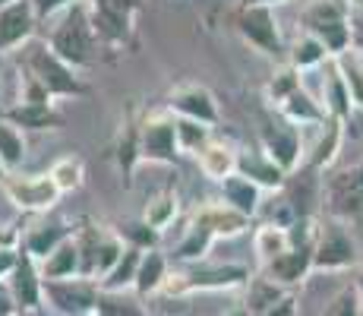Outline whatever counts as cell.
<instances>
[{"instance_id": "cell-4", "label": "cell", "mask_w": 363, "mask_h": 316, "mask_svg": "<svg viewBox=\"0 0 363 316\" xmlns=\"http://www.w3.org/2000/svg\"><path fill=\"white\" fill-rule=\"evenodd\" d=\"M92 29L108 51H121L133 41V23L139 13V0H86Z\"/></svg>"}, {"instance_id": "cell-21", "label": "cell", "mask_w": 363, "mask_h": 316, "mask_svg": "<svg viewBox=\"0 0 363 316\" xmlns=\"http://www.w3.org/2000/svg\"><path fill=\"white\" fill-rule=\"evenodd\" d=\"M237 174L253 180L259 190H278L284 184V171L265 152H240L237 156Z\"/></svg>"}, {"instance_id": "cell-25", "label": "cell", "mask_w": 363, "mask_h": 316, "mask_svg": "<svg viewBox=\"0 0 363 316\" xmlns=\"http://www.w3.org/2000/svg\"><path fill=\"white\" fill-rule=\"evenodd\" d=\"M259 196H262V190L253 180L243 178V174H231L221 184V202H228V206L237 209L240 215H247V219H253L259 212Z\"/></svg>"}, {"instance_id": "cell-40", "label": "cell", "mask_w": 363, "mask_h": 316, "mask_svg": "<svg viewBox=\"0 0 363 316\" xmlns=\"http://www.w3.org/2000/svg\"><path fill=\"white\" fill-rule=\"evenodd\" d=\"M325 316H360V298L354 288H345V291L338 294V298L329 304V310Z\"/></svg>"}, {"instance_id": "cell-49", "label": "cell", "mask_w": 363, "mask_h": 316, "mask_svg": "<svg viewBox=\"0 0 363 316\" xmlns=\"http://www.w3.org/2000/svg\"><path fill=\"white\" fill-rule=\"evenodd\" d=\"M351 38H354V45H357L360 51H363V23L354 26V35H351Z\"/></svg>"}, {"instance_id": "cell-2", "label": "cell", "mask_w": 363, "mask_h": 316, "mask_svg": "<svg viewBox=\"0 0 363 316\" xmlns=\"http://www.w3.org/2000/svg\"><path fill=\"white\" fill-rule=\"evenodd\" d=\"M48 45H51L54 54H57L64 63H69L73 70L95 67V63L101 60V51H108L92 29L86 0H79V4H73L67 13H60L57 19H51Z\"/></svg>"}, {"instance_id": "cell-3", "label": "cell", "mask_w": 363, "mask_h": 316, "mask_svg": "<svg viewBox=\"0 0 363 316\" xmlns=\"http://www.w3.org/2000/svg\"><path fill=\"white\" fill-rule=\"evenodd\" d=\"M253 272L247 266L237 263H221V266H208V263H196L186 266L180 272H171L164 291L180 298V294H196V291H234V288H247Z\"/></svg>"}, {"instance_id": "cell-8", "label": "cell", "mask_w": 363, "mask_h": 316, "mask_svg": "<svg viewBox=\"0 0 363 316\" xmlns=\"http://www.w3.org/2000/svg\"><path fill=\"white\" fill-rule=\"evenodd\" d=\"M101 288L92 278H64L45 282V304H51L60 316H99Z\"/></svg>"}, {"instance_id": "cell-45", "label": "cell", "mask_w": 363, "mask_h": 316, "mask_svg": "<svg viewBox=\"0 0 363 316\" xmlns=\"http://www.w3.org/2000/svg\"><path fill=\"white\" fill-rule=\"evenodd\" d=\"M19 307H16V298H13V288L6 278H0V316H16Z\"/></svg>"}, {"instance_id": "cell-6", "label": "cell", "mask_w": 363, "mask_h": 316, "mask_svg": "<svg viewBox=\"0 0 363 316\" xmlns=\"http://www.w3.org/2000/svg\"><path fill=\"white\" fill-rule=\"evenodd\" d=\"M4 193L23 215H48L64 196L51 174H10L4 180Z\"/></svg>"}, {"instance_id": "cell-50", "label": "cell", "mask_w": 363, "mask_h": 316, "mask_svg": "<svg viewBox=\"0 0 363 316\" xmlns=\"http://www.w3.org/2000/svg\"><path fill=\"white\" fill-rule=\"evenodd\" d=\"M250 6H272V4H281V0H247Z\"/></svg>"}, {"instance_id": "cell-51", "label": "cell", "mask_w": 363, "mask_h": 316, "mask_svg": "<svg viewBox=\"0 0 363 316\" xmlns=\"http://www.w3.org/2000/svg\"><path fill=\"white\" fill-rule=\"evenodd\" d=\"M6 178H10V171H6L4 161H0V187H4V180H6Z\"/></svg>"}, {"instance_id": "cell-36", "label": "cell", "mask_w": 363, "mask_h": 316, "mask_svg": "<svg viewBox=\"0 0 363 316\" xmlns=\"http://www.w3.org/2000/svg\"><path fill=\"white\" fill-rule=\"evenodd\" d=\"M325 45L319 38H313V35H303V38L294 45V51H291V63H294V70H303V67H316V63L325 60Z\"/></svg>"}, {"instance_id": "cell-39", "label": "cell", "mask_w": 363, "mask_h": 316, "mask_svg": "<svg viewBox=\"0 0 363 316\" xmlns=\"http://www.w3.org/2000/svg\"><path fill=\"white\" fill-rule=\"evenodd\" d=\"M297 89H300V82H297V70H284V73H278L275 80L269 82V102L281 108V104L288 102V98L294 95Z\"/></svg>"}, {"instance_id": "cell-15", "label": "cell", "mask_w": 363, "mask_h": 316, "mask_svg": "<svg viewBox=\"0 0 363 316\" xmlns=\"http://www.w3.org/2000/svg\"><path fill=\"white\" fill-rule=\"evenodd\" d=\"M73 234H76V224H69L64 219H41V222H35L32 228H26L23 250L38 259V263H45V259L51 256L60 244H67Z\"/></svg>"}, {"instance_id": "cell-35", "label": "cell", "mask_w": 363, "mask_h": 316, "mask_svg": "<svg viewBox=\"0 0 363 316\" xmlns=\"http://www.w3.org/2000/svg\"><path fill=\"white\" fill-rule=\"evenodd\" d=\"M325 102H329V111L335 121H345L347 114H351V89H347L345 76H341V70H335L329 76V86H325Z\"/></svg>"}, {"instance_id": "cell-18", "label": "cell", "mask_w": 363, "mask_h": 316, "mask_svg": "<svg viewBox=\"0 0 363 316\" xmlns=\"http://www.w3.org/2000/svg\"><path fill=\"white\" fill-rule=\"evenodd\" d=\"M190 224H199V228L212 231L215 237H237V234H243V231L250 228V219L247 215H240L237 209H231L228 202L215 200V202L199 206L196 212H193Z\"/></svg>"}, {"instance_id": "cell-38", "label": "cell", "mask_w": 363, "mask_h": 316, "mask_svg": "<svg viewBox=\"0 0 363 316\" xmlns=\"http://www.w3.org/2000/svg\"><path fill=\"white\" fill-rule=\"evenodd\" d=\"M99 316H145L139 304H133L127 294H101Z\"/></svg>"}, {"instance_id": "cell-12", "label": "cell", "mask_w": 363, "mask_h": 316, "mask_svg": "<svg viewBox=\"0 0 363 316\" xmlns=\"http://www.w3.org/2000/svg\"><path fill=\"white\" fill-rule=\"evenodd\" d=\"M10 288H13V298H16L19 313H32L45 304V278H41V266L38 259L29 256L26 250H19V263L16 269L10 272Z\"/></svg>"}, {"instance_id": "cell-31", "label": "cell", "mask_w": 363, "mask_h": 316, "mask_svg": "<svg viewBox=\"0 0 363 316\" xmlns=\"http://www.w3.org/2000/svg\"><path fill=\"white\" fill-rule=\"evenodd\" d=\"M114 152H117V165H121V171L130 178L133 168H136V161H143V158H139V121L127 117V121L121 124Z\"/></svg>"}, {"instance_id": "cell-26", "label": "cell", "mask_w": 363, "mask_h": 316, "mask_svg": "<svg viewBox=\"0 0 363 316\" xmlns=\"http://www.w3.org/2000/svg\"><path fill=\"white\" fill-rule=\"evenodd\" d=\"M143 253L145 250H136V247H127V253L121 256V263L108 272V276L99 282L101 294H127V291H136V276H139V263H143Z\"/></svg>"}, {"instance_id": "cell-23", "label": "cell", "mask_w": 363, "mask_h": 316, "mask_svg": "<svg viewBox=\"0 0 363 316\" xmlns=\"http://www.w3.org/2000/svg\"><path fill=\"white\" fill-rule=\"evenodd\" d=\"M38 266H41V278H45V282L82 278V256H79V247H76V237H69L67 244H60V247Z\"/></svg>"}, {"instance_id": "cell-52", "label": "cell", "mask_w": 363, "mask_h": 316, "mask_svg": "<svg viewBox=\"0 0 363 316\" xmlns=\"http://www.w3.org/2000/svg\"><path fill=\"white\" fill-rule=\"evenodd\" d=\"M10 4H16V0H0V10H4V6H10Z\"/></svg>"}, {"instance_id": "cell-17", "label": "cell", "mask_w": 363, "mask_h": 316, "mask_svg": "<svg viewBox=\"0 0 363 316\" xmlns=\"http://www.w3.org/2000/svg\"><path fill=\"white\" fill-rule=\"evenodd\" d=\"M329 209L341 219L363 215V165L347 168L329 184Z\"/></svg>"}, {"instance_id": "cell-34", "label": "cell", "mask_w": 363, "mask_h": 316, "mask_svg": "<svg viewBox=\"0 0 363 316\" xmlns=\"http://www.w3.org/2000/svg\"><path fill=\"white\" fill-rule=\"evenodd\" d=\"M281 114H284L288 124H323L325 121L323 108H319L306 92H300V89L281 104Z\"/></svg>"}, {"instance_id": "cell-24", "label": "cell", "mask_w": 363, "mask_h": 316, "mask_svg": "<svg viewBox=\"0 0 363 316\" xmlns=\"http://www.w3.org/2000/svg\"><path fill=\"white\" fill-rule=\"evenodd\" d=\"M167 278H171V263L162 250H145L143 263H139V276H136V294L149 298V294L164 291Z\"/></svg>"}, {"instance_id": "cell-20", "label": "cell", "mask_w": 363, "mask_h": 316, "mask_svg": "<svg viewBox=\"0 0 363 316\" xmlns=\"http://www.w3.org/2000/svg\"><path fill=\"white\" fill-rule=\"evenodd\" d=\"M237 156H240V152H237L231 143H225V139H212V143L196 156V165L208 180L225 184L231 174H237Z\"/></svg>"}, {"instance_id": "cell-41", "label": "cell", "mask_w": 363, "mask_h": 316, "mask_svg": "<svg viewBox=\"0 0 363 316\" xmlns=\"http://www.w3.org/2000/svg\"><path fill=\"white\" fill-rule=\"evenodd\" d=\"M338 136H341V130H338V124H329V136L319 143V149H316V156L310 158V165L313 168H323V165H329L332 156H335V149H338Z\"/></svg>"}, {"instance_id": "cell-33", "label": "cell", "mask_w": 363, "mask_h": 316, "mask_svg": "<svg viewBox=\"0 0 363 316\" xmlns=\"http://www.w3.org/2000/svg\"><path fill=\"white\" fill-rule=\"evenodd\" d=\"M212 126L196 124V121H184L177 117V146H180V156H193L196 158L208 143H212Z\"/></svg>"}, {"instance_id": "cell-37", "label": "cell", "mask_w": 363, "mask_h": 316, "mask_svg": "<svg viewBox=\"0 0 363 316\" xmlns=\"http://www.w3.org/2000/svg\"><path fill=\"white\" fill-rule=\"evenodd\" d=\"M121 237L127 241V247H136V250H158V231H152L149 224L143 219L127 224V228H121Z\"/></svg>"}, {"instance_id": "cell-32", "label": "cell", "mask_w": 363, "mask_h": 316, "mask_svg": "<svg viewBox=\"0 0 363 316\" xmlns=\"http://www.w3.org/2000/svg\"><path fill=\"white\" fill-rule=\"evenodd\" d=\"M284 294H281V285H275L269 276H253L247 285V300L243 304L250 307V313L259 316L262 310H269L272 304H278Z\"/></svg>"}, {"instance_id": "cell-10", "label": "cell", "mask_w": 363, "mask_h": 316, "mask_svg": "<svg viewBox=\"0 0 363 316\" xmlns=\"http://www.w3.org/2000/svg\"><path fill=\"white\" fill-rule=\"evenodd\" d=\"M237 32L243 35V41H250L256 51L269 54V58H278V54L284 51L281 32H278V23H275L272 6H250V4H243L240 16H237Z\"/></svg>"}, {"instance_id": "cell-7", "label": "cell", "mask_w": 363, "mask_h": 316, "mask_svg": "<svg viewBox=\"0 0 363 316\" xmlns=\"http://www.w3.org/2000/svg\"><path fill=\"white\" fill-rule=\"evenodd\" d=\"M303 26L313 38H319L325 45V51L341 54L351 41V26H347L345 6L338 0H316L303 10Z\"/></svg>"}, {"instance_id": "cell-9", "label": "cell", "mask_w": 363, "mask_h": 316, "mask_svg": "<svg viewBox=\"0 0 363 316\" xmlns=\"http://www.w3.org/2000/svg\"><path fill=\"white\" fill-rule=\"evenodd\" d=\"M167 111L174 117H184V121H196V124H206V126H215L221 121L218 114V102L215 95L208 92L206 86L199 82H180L167 92Z\"/></svg>"}, {"instance_id": "cell-29", "label": "cell", "mask_w": 363, "mask_h": 316, "mask_svg": "<svg viewBox=\"0 0 363 316\" xmlns=\"http://www.w3.org/2000/svg\"><path fill=\"white\" fill-rule=\"evenodd\" d=\"M26 149H29V146H26L23 130H19V126H13L4 114H0V161H4V168L10 174H16L19 168H23Z\"/></svg>"}, {"instance_id": "cell-11", "label": "cell", "mask_w": 363, "mask_h": 316, "mask_svg": "<svg viewBox=\"0 0 363 316\" xmlns=\"http://www.w3.org/2000/svg\"><path fill=\"white\" fill-rule=\"evenodd\" d=\"M38 29V13L32 0H16V4L0 10V54H16L35 38Z\"/></svg>"}, {"instance_id": "cell-53", "label": "cell", "mask_w": 363, "mask_h": 316, "mask_svg": "<svg viewBox=\"0 0 363 316\" xmlns=\"http://www.w3.org/2000/svg\"><path fill=\"white\" fill-rule=\"evenodd\" d=\"M360 294H363V282H360Z\"/></svg>"}, {"instance_id": "cell-46", "label": "cell", "mask_w": 363, "mask_h": 316, "mask_svg": "<svg viewBox=\"0 0 363 316\" xmlns=\"http://www.w3.org/2000/svg\"><path fill=\"white\" fill-rule=\"evenodd\" d=\"M259 316H297V300L291 298V294H284L278 304H272L269 310H262Z\"/></svg>"}, {"instance_id": "cell-54", "label": "cell", "mask_w": 363, "mask_h": 316, "mask_svg": "<svg viewBox=\"0 0 363 316\" xmlns=\"http://www.w3.org/2000/svg\"><path fill=\"white\" fill-rule=\"evenodd\" d=\"M16 316H23V313H16Z\"/></svg>"}, {"instance_id": "cell-44", "label": "cell", "mask_w": 363, "mask_h": 316, "mask_svg": "<svg viewBox=\"0 0 363 316\" xmlns=\"http://www.w3.org/2000/svg\"><path fill=\"white\" fill-rule=\"evenodd\" d=\"M341 76H345L347 89H351V98L363 104V70L357 63H345V67H341Z\"/></svg>"}, {"instance_id": "cell-43", "label": "cell", "mask_w": 363, "mask_h": 316, "mask_svg": "<svg viewBox=\"0 0 363 316\" xmlns=\"http://www.w3.org/2000/svg\"><path fill=\"white\" fill-rule=\"evenodd\" d=\"M23 234L16 222H4L0 224V250H23Z\"/></svg>"}, {"instance_id": "cell-1", "label": "cell", "mask_w": 363, "mask_h": 316, "mask_svg": "<svg viewBox=\"0 0 363 316\" xmlns=\"http://www.w3.org/2000/svg\"><path fill=\"white\" fill-rule=\"evenodd\" d=\"M19 63V80H29L35 86H41L51 98H82L89 95V86L76 76V70L64 63L54 54V48L38 38H32L26 48L16 51Z\"/></svg>"}, {"instance_id": "cell-16", "label": "cell", "mask_w": 363, "mask_h": 316, "mask_svg": "<svg viewBox=\"0 0 363 316\" xmlns=\"http://www.w3.org/2000/svg\"><path fill=\"white\" fill-rule=\"evenodd\" d=\"M354 263V244L338 224H325L316 234V253H313V269H345Z\"/></svg>"}, {"instance_id": "cell-19", "label": "cell", "mask_w": 363, "mask_h": 316, "mask_svg": "<svg viewBox=\"0 0 363 316\" xmlns=\"http://www.w3.org/2000/svg\"><path fill=\"white\" fill-rule=\"evenodd\" d=\"M0 114L6 117L19 130H60L64 126V114L54 104H26L16 102L10 108H0Z\"/></svg>"}, {"instance_id": "cell-48", "label": "cell", "mask_w": 363, "mask_h": 316, "mask_svg": "<svg viewBox=\"0 0 363 316\" xmlns=\"http://www.w3.org/2000/svg\"><path fill=\"white\" fill-rule=\"evenodd\" d=\"M221 316H253V313H250V307H247V304H234L231 310H225Z\"/></svg>"}, {"instance_id": "cell-13", "label": "cell", "mask_w": 363, "mask_h": 316, "mask_svg": "<svg viewBox=\"0 0 363 316\" xmlns=\"http://www.w3.org/2000/svg\"><path fill=\"white\" fill-rule=\"evenodd\" d=\"M313 253H316V237H291V250L278 256L272 266H265V276L275 285H297L313 269Z\"/></svg>"}, {"instance_id": "cell-5", "label": "cell", "mask_w": 363, "mask_h": 316, "mask_svg": "<svg viewBox=\"0 0 363 316\" xmlns=\"http://www.w3.org/2000/svg\"><path fill=\"white\" fill-rule=\"evenodd\" d=\"M139 158L152 165H180L177 117L167 108L139 121Z\"/></svg>"}, {"instance_id": "cell-28", "label": "cell", "mask_w": 363, "mask_h": 316, "mask_svg": "<svg viewBox=\"0 0 363 316\" xmlns=\"http://www.w3.org/2000/svg\"><path fill=\"white\" fill-rule=\"evenodd\" d=\"M218 241V237L212 234V231L199 228V224H190L184 234V241L174 247V263H184V266H196L202 259L208 256V250H212V244Z\"/></svg>"}, {"instance_id": "cell-42", "label": "cell", "mask_w": 363, "mask_h": 316, "mask_svg": "<svg viewBox=\"0 0 363 316\" xmlns=\"http://www.w3.org/2000/svg\"><path fill=\"white\" fill-rule=\"evenodd\" d=\"M32 4H35V13H38V23H51V19H57L60 13H67L79 0H32Z\"/></svg>"}, {"instance_id": "cell-30", "label": "cell", "mask_w": 363, "mask_h": 316, "mask_svg": "<svg viewBox=\"0 0 363 316\" xmlns=\"http://www.w3.org/2000/svg\"><path fill=\"white\" fill-rule=\"evenodd\" d=\"M48 174H51V180L57 184L60 193H76V190L86 184V161L79 156H60Z\"/></svg>"}, {"instance_id": "cell-47", "label": "cell", "mask_w": 363, "mask_h": 316, "mask_svg": "<svg viewBox=\"0 0 363 316\" xmlns=\"http://www.w3.org/2000/svg\"><path fill=\"white\" fill-rule=\"evenodd\" d=\"M16 263H19V250H0V278H10Z\"/></svg>"}, {"instance_id": "cell-27", "label": "cell", "mask_w": 363, "mask_h": 316, "mask_svg": "<svg viewBox=\"0 0 363 316\" xmlns=\"http://www.w3.org/2000/svg\"><path fill=\"white\" fill-rule=\"evenodd\" d=\"M253 250L256 256H259L262 266H272L278 256H284V253L291 250V234L288 228H278V224H259L253 234Z\"/></svg>"}, {"instance_id": "cell-14", "label": "cell", "mask_w": 363, "mask_h": 316, "mask_svg": "<svg viewBox=\"0 0 363 316\" xmlns=\"http://www.w3.org/2000/svg\"><path fill=\"white\" fill-rule=\"evenodd\" d=\"M259 139H262V152L275 161L284 174L294 171L300 161V136L294 126L288 121H265L259 130Z\"/></svg>"}, {"instance_id": "cell-22", "label": "cell", "mask_w": 363, "mask_h": 316, "mask_svg": "<svg viewBox=\"0 0 363 316\" xmlns=\"http://www.w3.org/2000/svg\"><path fill=\"white\" fill-rule=\"evenodd\" d=\"M177 215H180V196H177V190L164 187V190H158V193H152L149 200H145L143 215H139V219L149 224L152 231L164 234V231L171 228L174 222H177Z\"/></svg>"}]
</instances>
